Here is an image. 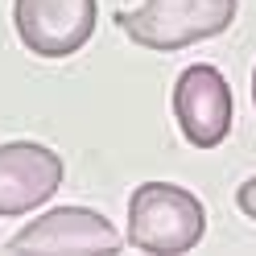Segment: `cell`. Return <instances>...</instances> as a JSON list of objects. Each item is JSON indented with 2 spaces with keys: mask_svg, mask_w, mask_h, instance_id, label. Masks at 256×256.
<instances>
[{
  "mask_svg": "<svg viewBox=\"0 0 256 256\" xmlns=\"http://www.w3.org/2000/svg\"><path fill=\"white\" fill-rule=\"evenodd\" d=\"M236 206H240L248 219H256V178H248L244 186L236 190Z\"/></svg>",
  "mask_w": 256,
  "mask_h": 256,
  "instance_id": "cell-7",
  "label": "cell"
},
{
  "mask_svg": "<svg viewBox=\"0 0 256 256\" xmlns=\"http://www.w3.org/2000/svg\"><path fill=\"white\" fill-rule=\"evenodd\" d=\"M232 87L219 66L211 62H194L178 74L174 83V120H178L182 136L194 149H219L232 132Z\"/></svg>",
  "mask_w": 256,
  "mask_h": 256,
  "instance_id": "cell-4",
  "label": "cell"
},
{
  "mask_svg": "<svg viewBox=\"0 0 256 256\" xmlns=\"http://www.w3.org/2000/svg\"><path fill=\"white\" fill-rule=\"evenodd\" d=\"M66 166L50 145L8 140L0 145V219H21L58 194Z\"/></svg>",
  "mask_w": 256,
  "mask_h": 256,
  "instance_id": "cell-5",
  "label": "cell"
},
{
  "mask_svg": "<svg viewBox=\"0 0 256 256\" xmlns=\"http://www.w3.org/2000/svg\"><path fill=\"white\" fill-rule=\"evenodd\" d=\"M100 0H12V25L29 54L70 58L95 34Z\"/></svg>",
  "mask_w": 256,
  "mask_h": 256,
  "instance_id": "cell-3",
  "label": "cell"
},
{
  "mask_svg": "<svg viewBox=\"0 0 256 256\" xmlns=\"http://www.w3.org/2000/svg\"><path fill=\"white\" fill-rule=\"evenodd\" d=\"M120 232L91 206H54L8 240V252H120Z\"/></svg>",
  "mask_w": 256,
  "mask_h": 256,
  "instance_id": "cell-6",
  "label": "cell"
},
{
  "mask_svg": "<svg viewBox=\"0 0 256 256\" xmlns=\"http://www.w3.org/2000/svg\"><path fill=\"white\" fill-rule=\"evenodd\" d=\"M206 236V206L174 182H145L128 198V244L157 256L194 252Z\"/></svg>",
  "mask_w": 256,
  "mask_h": 256,
  "instance_id": "cell-2",
  "label": "cell"
},
{
  "mask_svg": "<svg viewBox=\"0 0 256 256\" xmlns=\"http://www.w3.org/2000/svg\"><path fill=\"white\" fill-rule=\"evenodd\" d=\"M240 0H140V8L116 12L128 42L153 54H178L186 46L228 34Z\"/></svg>",
  "mask_w": 256,
  "mask_h": 256,
  "instance_id": "cell-1",
  "label": "cell"
},
{
  "mask_svg": "<svg viewBox=\"0 0 256 256\" xmlns=\"http://www.w3.org/2000/svg\"><path fill=\"white\" fill-rule=\"evenodd\" d=\"M252 104H256V70H252Z\"/></svg>",
  "mask_w": 256,
  "mask_h": 256,
  "instance_id": "cell-8",
  "label": "cell"
}]
</instances>
